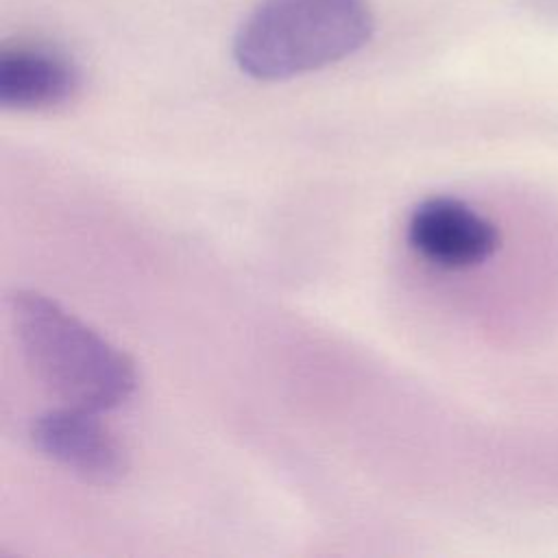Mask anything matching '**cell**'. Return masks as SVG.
<instances>
[{
	"instance_id": "cell-1",
	"label": "cell",
	"mask_w": 558,
	"mask_h": 558,
	"mask_svg": "<svg viewBox=\"0 0 558 558\" xmlns=\"http://www.w3.org/2000/svg\"><path fill=\"white\" fill-rule=\"evenodd\" d=\"M9 305L26 362L65 405L105 412L131 399L135 364L98 331L37 290H15Z\"/></svg>"
},
{
	"instance_id": "cell-2",
	"label": "cell",
	"mask_w": 558,
	"mask_h": 558,
	"mask_svg": "<svg viewBox=\"0 0 558 558\" xmlns=\"http://www.w3.org/2000/svg\"><path fill=\"white\" fill-rule=\"evenodd\" d=\"M375 33L368 0H262L233 37L235 65L255 81H288L362 50Z\"/></svg>"
},
{
	"instance_id": "cell-3",
	"label": "cell",
	"mask_w": 558,
	"mask_h": 558,
	"mask_svg": "<svg viewBox=\"0 0 558 558\" xmlns=\"http://www.w3.org/2000/svg\"><path fill=\"white\" fill-rule=\"evenodd\" d=\"M31 440L46 458L92 484H116L129 471L124 445L92 410H48L33 421Z\"/></svg>"
},
{
	"instance_id": "cell-4",
	"label": "cell",
	"mask_w": 558,
	"mask_h": 558,
	"mask_svg": "<svg viewBox=\"0 0 558 558\" xmlns=\"http://www.w3.org/2000/svg\"><path fill=\"white\" fill-rule=\"evenodd\" d=\"M405 233L423 259L451 270L477 266L499 246L495 225L451 196H432L418 203L408 218Z\"/></svg>"
},
{
	"instance_id": "cell-5",
	"label": "cell",
	"mask_w": 558,
	"mask_h": 558,
	"mask_svg": "<svg viewBox=\"0 0 558 558\" xmlns=\"http://www.w3.org/2000/svg\"><path fill=\"white\" fill-rule=\"evenodd\" d=\"M78 87V65L54 46L15 41L0 52V105L4 109H52L72 100Z\"/></svg>"
}]
</instances>
